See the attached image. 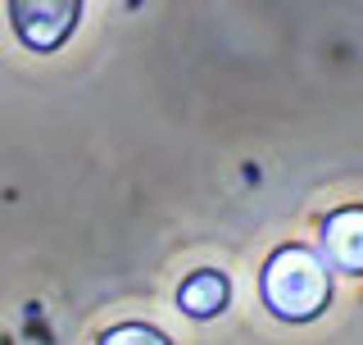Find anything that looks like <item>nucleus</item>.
I'll return each instance as SVG.
<instances>
[{"mask_svg":"<svg viewBox=\"0 0 363 345\" xmlns=\"http://www.w3.org/2000/svg\"><path fill=\"white\" fill-rule=\"evenodd\" d=\"M9 18H14V32L32 50H60L64 37L77 28V18H82V5H77V0H55V5L14 0V5H9Z\"/></svg>","mask_w":363,"mask_h":345,"instance_id":"obj_2","label":"nucleus"},{"mask_svg":"<svg viewBox=\"0 0 363 345\" xmlns=\"http://www.w3.org/2000/svg\"><path fill=\"white\" fill-rule=\"evenodd\" d=\"M227 295H232V286H227L223 273L218 268H200V273H191V278L182 282L177 305H182V314H191V318H218L227 309Z\"/></svg>","mask_w":363,"mask_h":345,"instance_id":"obj_4","label":"nucleus"},{"mask_svg":"<svg viewBox=\"0 0 363 345\" xmlns=\"http://www.w3.org/2000/svg\"><path fill=\"white\" fill-rule=\"evenodd\" d=\"M332 300V278L327 263L304 246H286L268 259L264 268V305L281 323H309Z\"/></svg>","mask_w":363,"mask_h":345,"instance_id":"obj_1","label":"nucleus"},{"mask_svg":"<svg viewBox=\"0 0 363 345\" xmlns=\"http://www.w3.org/2000/svg\"><path fill=\"white\" fill-rule=\"evenodd\" d=\"M323 250H327V263H336L345 273H363V204L327 214Z\"/></svg>","mask_w":363,"mask_h":345,"instance_id":"obj_3","label":"nucleus"},{"mask_svg":"<svg viewBox=\"0 0 363 345\" xmlns=\"http://www.w3.org/2000/svg\"><path fill=\"white\" fill-rule=\"evenodd\" d=\"M100 345H173L159 327H145V323H128V327H113L100 336Z\"/></svg>","mask_w":363,"mask_h":345,"instance_id":"obj_5","label":"nucleus"}]
</instances>
